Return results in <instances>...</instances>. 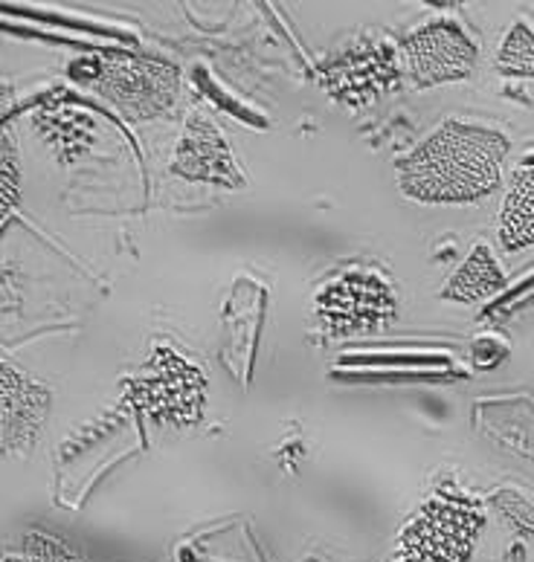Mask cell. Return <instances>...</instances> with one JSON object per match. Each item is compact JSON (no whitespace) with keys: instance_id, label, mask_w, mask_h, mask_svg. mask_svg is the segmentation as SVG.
Instances as JSON below:
<instances>
[{"instance_id":"9a60e30c","label":"cell","mask_w":534,"mask_h":562,"mask_svg":"<svg viewBox=\"0 0 534 562\" xmlns=\"http://www.w3.org/2000/svg\"><path fill=\"white\" fill-rule=\"evenodd\" d=\"M0 562H85L65 539L44 533V530H26L18 539L15 548H9Z\"/></svg>"},{"instance_id":"7a4b0ae2","label":"cell","mask_w":534,"mask_h":562,"mask_svg":"<svg viewBox=\"0 0 534 562\" xmlns=\"http://www.w3.org/2000/svg\"><path fill=\"white\" fill-rule=\"evenodd\" d=\"M486 522L482 498L454 482L438 484L407 516L387 562H468Z\"/></svg>"},{"instance_id":"2e32d148","label":"cell","mask_w":534,"mask_h":562,"mask_svg":"<svg viewBox=\"0 0 534 562\" xmlns=\"http://www.w3.org/2000/svg\"><path fill=\"white\" fill-rule=\"evenodd\" d=\"M494 505L497 514L505 519L511 530H518L520 537L534 539V502L526 493L514 491V487H500L488 498Z\"/></svg>"},{"instance_id":"277c9868","label":"cell","mask_w":534,"mask_h":562,"mask_svg":"<svg viewBox=\"0 0 534 562\" xmlns=\"http://www.w3.org/2000/svg\"><path fill=\"white\" fill-rule=\"evenodd\" d=\"M90 88L131 122L160 120L178 102L180 70L166 58L143 53H108L97 61Z\"/></svg>"},{"instance_id":"3957f363","label":"cell","mask_w":534,"mask_h":562,"mask_svg":"<svg viewBox=\"0 0 534 562\" xmlns=\"http://www.w3.org/2000/svg\"><path fill=\"white\" fill-rule=\"evenodd\" d=\"M210 397V378L203 366L178 348L154 346L131 380V401L148 424L163 429H192L203 420Z\"/></svg>"},{"instance_id":"7c38bea8","label":"cell","mask_w":534,"mask_h":562,"mask_svg":"<svg viewBox=\"0 0 534 562\" xmlns=\"http://www.w3.org/2000/svg\"><path fill=\"white\" fill-rule=\"evenodd\" d=\"M500 247L505 252L534 247V160L523 162L511 177L500 210Z\"/></svg>"},{"instance_id":"9c48e42d","label":"cell","mask_w":534,"mask_h":562,"mask_svg":"<svg viewBox=\"0 0 534 562\" xmlns=\"http://www.w3.org/2000/svg\"><path fill=\"white\" fill-rule=\"evenodd\" d=\"M171 175L189 183L219 186V189H242L247 175L235 162L227 137L221 134L215 122L201 111L187 116L183 134H180L175 154H171Z\"/></svg>"},{"instance_id":"ba28073f","label":"cell","mask_w":534,"mask_h":562,"mask_svg":"<svg viewBox=\"0 0 534 562\" xmlns=\"http://www.w3.org/2000/svg\"><path fill=\"white\" fill-rule=\"evenodd\" d=\"M49 406L53 394L41 380L15 362L0 360V458L33 452L49 420Z\"/></svg>"},{"instance_id":"e0dca14e","label":"cell","mask_w":534,"mask_h":562,"mask_svg":"<svg viewBox=\"0 0 534 562\" xmlns=\"http://www.w3.org/2000/svg\"><path fill=\"white\" fill-rule=\"evenodd\" d=\"M477 348H486V353H474L479 369H494V366H500L505 360V353H509L505 346H491V339H479Z\"/></svg>"},{"instance_id":"4fadbf2b","label":"cell","mask_w":534,"mask_h":562,"mask_svg":"<svg viewBox=\"0 0 534 562\" xmlns=\"http://www.w3.org/2000/svg\"><path fill=\"white\" fill-rule=\"evenodd\" d=\"M12 90L0 88V221L18 206L21 198V157L12 131Z\"/></svg>"},{"instance_id":"30bf717a","label":"cell","mask_w":534,"mask_h":562,"mask_svg":"<svg viewBox=\"0 0 534 562\" xmlns=\"http://www.w3.org/2000/svg\"><path fill=\"white\" fill-rule=\"evenodd\" d=\"M33 128L62 166H74L97 143V122L74 102H44L35 111Z\"/></svg>"},{"instance_id":"52a82bcc","label":"cell","mask_w":534,"mask_h":562,"mask_svg":"<svg viewBox=\"0 0 534 562\" xmlns=\"http://www.w3.org/2000/svg\"><path fill=\"white\" fill-rule=\"evenodd\" d=\"M404 79L398 47L381 38H360L320 67V81L334 102L348 108L372 105Z\"/></svg>"},{"instance_id":"6da1fadb","label":"cell","mask_w":534,"mask_h":562,"mask_svg":"<svg viewBox=\"0 0 534 562\" xmlns=\"http://www.w3.org/2000/svg\"><path fill=\"white\" fill-rule=\"evenodd\" d=\"M511 143L502 131L468 120H447L396 162L398 189L424 206H468L502 186Z\"/></svg>"},{"instance_id":"5b68a950","label":"cell","mask_w":534,"mask_h":562,"mask_svg":"<svg viewBox=\"0 0 534 562\" xmlns=\"http://www.w3.org/2000/svg\"><path fill=\"white\" fill-rule=\"evenodd\" d=\"M396 290L375 270H346L320 288L314 314L329 337L346 339L375 334L396 319Z\"/></svg>"},{"instance_id":"8992f818","label":"cell","mask_w":534,"mask_h":562,"mask_svg":"<svg viewBox=\"0 0 534 562\" xmlns=\"http://www.w3.org/2000/svg\"><path fill=\"white\" fill-rule=\"evenodd\" d=\"M401 72L415 88L465 81L477 70L479 44L454 18H433L398 44Z\"/></svg>"},{"instance_id":"5bb4252c","label":"cell","mask_w":534,"mask_h":562,"mask_svg":"<svg viewBox=\"0 0 534 562\" xmlns=\"http://www.w3.org/2000/svg\"><path fill=\"white\" fill-rule=\"evenodd\" d=\"M494 67L505 79H534V26L514 21L502 35Z\"/></svg>"},{"instance_id":"8fae6325","label":"cell","mask_w":534,"mask_h":562,"mask_svg":"<svg viewBox=\"0 0 534 562\" xmlns=\"http://www.w3.org/2000/svg\"><path fill=\"white\" fill-rule=\"evenodd\" d=\"M505 273L497 261L494 249L488 244H477L470 249V256L456 267V273L447 279L442 299L456 302V305H479L494 299L505 290Z\"/></svg>"}]
</instances>
